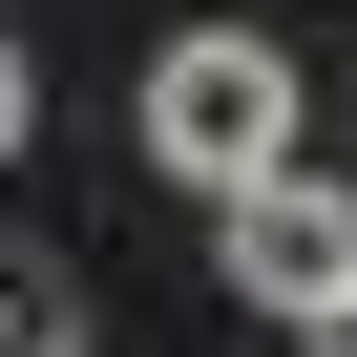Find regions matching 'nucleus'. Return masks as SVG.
I'll list each match as a JSON object with an SVG mask.
<instances>
[{"mask_svg":"<svg viewBox=\"0 0 357 357\" xmlns=\"http://www.w3.org/2000/svg\"><path fill=\"white\" fill-rule=\"evenodd\" d=\"M294 43H252V22H190V43H147V168H168V190H273V168H294Z\"/></svg>","mask_w":357,"mask_h":357,"instance_id":"nucleus-1","label":"nucleus"},{"mask_svg":"<svg viewBox=\"0 0 357 357\" xmlns=\"http://www.w3.org/2000/svg\"><path fill=\"white\" fill-rule=\"evenodd\" d=\"M0 357H84V273L63 252H0Z\"/></svg>","mask_w":357,"mask_h":357,"instance_id":"nucleus-3","label":"nucleus"},{"mask_svg":"<svg viewBox=\"0 0 357 357\" xmlns=\"http://www.w3.org/2000/svg\"><path fill=\"white\" fill-rule=\"evenodd\" d=\"M22 126H43V84H22V43H0V147H22Z\"/></svg>","mask_w":357,"mask_h":357,"instance_id":"nucleus-4","label":"nucleus"},{"mask_svg":"<svg viewBox=\"0 0 357 357\" xmlns=\"http://www.w3.org/2000/svg\"><path fill=\"white\" fill-rule=\"evenodd\" d=\"M336 357H357V315H336Z\"/></svg>","mask_w":357,"mask_h":357,"instance_id":"nucleus-5","label":"nucleus"},{"mask_svg":"<svg viewBox=\"0 0 357 357\" xmlns=\"http://www.w3.org/2000/svg\"><path fill=\"white\" fill-rule=\"evenodd\" d=\"M211 231H231V294H252V315H294V336L357 315V190H315V147L273 168V190H231Z\"/></svg>","mask_w":357,"mask_h":357,"instance_id":"nucleus-2","label":"nucleus"}]
</instances>
